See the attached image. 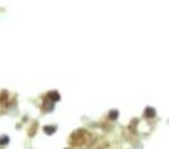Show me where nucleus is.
I'll use <instances>...</instances> for the list:
<instances>
[{
    "instance_id": "nucleus-7",
    "label": "nucleus",
    "mask_w": 169,
    "mask_h": 149,
    "mask_svg": "<svg viewBox=\"0 0 169 149\" xmlns=\"http://www.w3.org/2000/svg\"><path fill=\"white\" fill-rule=\"evenodd\" d=\"M9 142V138L7 136H2L0 137V145H5Z\"/></svg>"
},
{
    "instance_id": "nucleus-8",
    "label": "nucleus",
    "mask_w": 169,
    "mask_h": 149,
    "mask_svg": "<svg viewBox=\"0 0 169 149\" xmlns=\"http://www.w3.org/2000/svg\"><path fill=\"white\" fill-rule=\"evenodd\" d=\"M7 99H8V93L6 91H4L1 94V95H0V103H3L6 101Z\"/></svg>"
},
{
    "instance_id": "nucleus-6",
    "label": "nucleus",
    "mask_w": 169,
    "mask_h": 149,
    "mask_svg": "<svg viewBox=\"0 0 169 149\" xmlns=\"http://www.w3.org/2000/svg\"><path fill=\"white\" fill-rule=\"evenodd\" d=\"M118 116H119V112L117 110H111L110 112V114H109L110 119H112V120H115L118 118Z\"/></svg>"
},
{
    "instance_id": "nucleus-4",
    "label": "nucleus",
    "mask_w": 169,
    "mask_h": 149,
    "mask_svg": "<svg viewBox=\"0 0 169 149\" xmlns=\"http://www.w3.org/2000/svg\"><path fill=\"white\" fill-rule=\"evenodd\" d=\"M156 114V111L155 109L152 108V107H147L145 110H144V115L148 117V118H152L154 117Z\"/></svg>"
},
{
    "instance_id": "nucleus-2",
    "label": "nucleus",
    "mask_w": 169,
    "mask_h": 149,
    "mask_svg": "<svg viewBox=\"0 0 169 149\" xmlns=\"http://www.w3.org/2000/svg\"><path fill=\"white\" fill-rule=\"evenodd\" d=\"M47 98L50 100H52V102H56V101H58L61 99V96L59 95V93L57 91H50L47 95Z\"/></svg>"
},
{
    "instance_id": "nucleus-3",
    "label": "nucleus",
    "mask_w": 169,
    "mask_h": 149,
    "mask_svg": "<svg viewBox=\"0 0 169 149\" xmlns=\"http://www.w3.org/2000/svg\"><path fill=\"white\" fill-rule=\"evenodd\" d=\"M43 107L46 111H52L54 108V102H52V100H50L48 98H46L43 102Z\"/></svg>"
},
{
    "instance_id": "nucleus-1",
    "label": "nucleus",
    "mask_w": 169,
    "mask_h": 149,
    "mask_svg": "<svg viewBox=\"0 0 169 149\" xmlns=\"http://www.w3.org/2000/svg\"><path fill=\"white\" fill-rule=\"evenodd\" d=\"M84 141H85V138H84V132L83 130H78L75 132L71 138V144L74 147L81 146Z\"/></svg>"
},
{
    "instance_id": "nucleus-5",
    "label": "nucleus",
    "mask_w": 169,
    "mask_h": 149,
    "mask_svg": "<svg viewBox=\"0 0 169 149\" xmlns=\"http://www.w3.org/2000/svg\"><path fill=\"white\" fill-rule=\"evenodd\" d=\"M43 130H44V132H45L46 134L51 135V134H52V133H54V132H56V127H55V126L47 125V126H45V127L43 128Z\"/></svg>"
},
{
    "instance_id": "nucleus-9",
    "label": "nucleus",
    "mask_w": 169,
    "mask_h": 149,
    "mask_svg": "<svg viewBox=\"0 0 169 149\" xmlns=\"http://www.w3.org/2000/svg\"><path fill=\"white\" fill-rule=\"evenodd\" d=\"M65 149H70V148H65Z\"/></svg>"
}]
</instances>
